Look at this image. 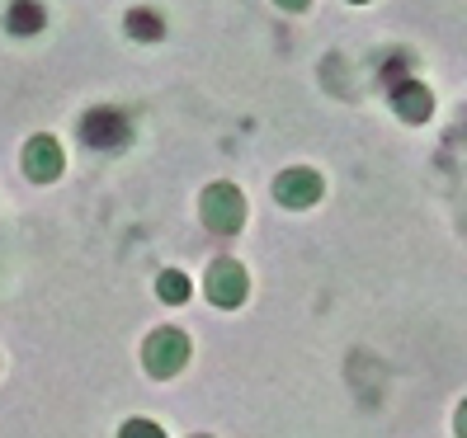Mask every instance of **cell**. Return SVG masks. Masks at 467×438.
I'll return each instance as SVG.
<instances>
[{
    "instance_id": "1",
    "label": "cell",
    "mask_w": 467,
    "mask_h": 438,
    "mask_svg": "<svg viewBox=\"0 0 467 438\" xmlns=\"http://www.w3.org/2000/svg\"><path fill=\"white\" fill-rule=\"evenodd\" d=\"M80 137L99 151H123L128 137H132V123L119 108H95V114H86V123H80Z\"/></svg>"
},
{
    "instance_id": "2",
    "label": "cell",
    "mask_w": 467,
    "mask_h": 438,
    "mask_svg": "<svg viewBox=\"0 0 467 438\" xmlns=\"http://www.w3.org/2000/svg\"><path fill=\"white\" fill-rule=\"evenodd\" d=\"M147 368L156 372V377H175L184 363H189V340L180 335V331H156L151 340H147Z\"/></svg>"
},
{
    "instance_id": "3",
    "label": "cell",
    "mask_w": 467,
    "mask_h": 438,
    "mask_svg": "<svg viewBox=\"0 0 467 438\" xmlns=\"http://www.w3.org/2000/svg\"><path fill=\"white\" fill-rule=\"evenodd\" d=\"M203 217H208L213 231H236L241 217H245V203H241V194L232 184H213L203 194Z\"/></svg>"
},
{
    "instance_id": "4",
    "label": "cell",
    "mask_w": 467,
    "mask_h": 438,
    "mask_svg": "<svg viewBox=\"0 0 467 438\" xmlns=\"http://www.w3.org/2000/svg\"><path fill=\"white\" fill-rule=\"evenodd\" d=\"M241 297H245V269L236 260H217L208 269V302L217 307H241Z\"/></svg>"
},
{
    "instance_id": "5",
    "label": "cell",
    "mask_w": 467,
    "mask_h": 438,
    "mask_svg": "<svg viewBox=\"0 0 467 438\" xmlns=\"http://www.w3.org/2000/svg\"><path fill=\"white\" fill-rule=\"evenodd\" d=\"M24 175L47 184V179H57L62 175V147L52 142V137H34L29 147H24Z\"/></svg>"
},
{
    "instance_id": "6",
    "label": "cell",
    "mask_w": 467,
    "mask_h": 438,
    "mask_svg": "<svg viewBox=\"0 0 467 438\" xmlns=\"http://www.w3.org/2000/svg\"><path fill=\"white\" fill-rule=\"evenodd\" d=\"M279 203L284 208H312L317 199H321V175H312V170H288V175H279Z\"/></svg>"
},
{
    "instance_id": "7",
    "label": "cell",
    "mask_w": 467,
    "mask_h": 438,
    "mask_svg": "<svg viewBox=\"0 0 467 438\" xmlns=\"http://www.w3.org/2000/svg\"><path fill=\"white\" fill-rule=\"evenodd\" d=\"M392 104H397V114H406L410 123H420V118H430V90L425 86H416V80H401V86H392Z\"/></svg>"
},
{
    "instance_id": "8",
    "label": "cell",
    "mask_w": 467,
    "mask_h": 438,
    "mask_svg": "<svg viewBox=\"0 0 467 438\" xmlns=\"http://www.w3.org/2000/svg\"><path fill=\"white\" fill-rule=\"evenodd\" d=\"M43 5H38V0H15V5H10V15H5V29L10 34H24V38H29V34H38L43 29Z\"/></svg>"
},
{
    "instance_id": "9",
    "label": "cell",
    "mask_w": 467,
    "mask_h": 438,
    "mask_svg": "<svg viewBox=\"0 0 467 438\" xmlns=\"http://www.w3.org/2000/svg\"><path fill=\"white\" fill-rule=\"evenodd\" d=\"M156 292L166 297V302H184V297H189V279H184L180 269H166V273L156 279Z\"/></svg>"
},
{
    "instance_id": "10",
    "label": "cell",
    "mask_w": 467,
    "mask_h": 438,
    "mask_svg": "<svg viewBox=\"0 0 467 438\" xmlns=\"http://www.w3.org/2000/svg\"><path fill=\"white\" fill-rule=\"evenodd\" d=\"M128 34H142V38L151 43V38H161V19L147 15V10H132V15H128Z\"/></svg>"
},
{
    "instance_id": "11",
    "label": "cell",
    "mask_w": 467,
    "mask_h": 438,
    "mask_svg": "<svg viewBox=\"0 0 467 438\" xmlns=\"http://www.w3.org/2000/svg\"><path fill=\"white\" fill-rule=\"evenodd\" d=\"M119 438H166V433H161L151 420H128V424L119 429Z\"/></svg>"
},
{
    "instance_id": "12",
    "label": "cell",
    "mask_w": 467,
    "mask_h": 438,
    "mask_svg": "<svg viewBox=\"0 0 467 438\" xmlns=\"http://www.w3.org/2000/svg\"><path fill=\"white\" fill-rule=\"evenodd\" d=\"M458 438H467V401H462V410H458Z\"/></svg>"
},
{
    "instance_id": "13",
    "label": "cell",
    "mask_w": 467,
    "mask_h": 438,
    "mask_svg": "<svg viewBox=\"0 0 467 438\" xmlns=\"http://www.w3.org/2000/svg\"><path fill=\"white\" fill-rule=\"evenodd\" d=\"M279 5H284V10H302V5H307V0H279Z\"/></svg>"
}]
</instances>
